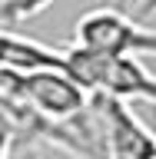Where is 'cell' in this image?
I'll use <instances>...</instances> for the list:
<instances>
[{
	"label": "cell",
	"mask_w": 156,
	"mask_h": 159,
	"mask_svg": "<svg viewBox=\"0 0 156 159\" xmlns=\"http://www.w3.org/2000/svg\"><path fill=\"white\" fill-rule=\"evenodd\" d=\"M77 43L100 53H116V57H143L156 53V30L136 23L120 7H97L77 20Z\"/></svg>",
	"instance_id": "cell-3"
},
{
	"label": "cell",
	"mask_w": 156,
	"mask_h": 159,
	"mask_svg": "<svg viewBox=\"0 0 156 159\" xmlns=\"http://www.w3.org/2000/svg\"><path fill=\"white\" fill-rule=\"evenodd\" d=\"M0 93L17 96L30 109H37L47 119H70L90 106V93L80 80H73L67 70H33V73H17L7 70L0 73Z\"/></svg>",
	"instance_id": "cell-2"
},
{
	"label": "cell",
	"mask_w": 156,
	"mask_h": 159,
	"mask_svg": "<svg viewBox=\"0 0 156 159\" xmlns=\"http://www.w3.org/2000/svg\"><path fill=\"white\" fill-rule=\"evenodd\" d=\"M153 10H156V0H143V3H139V17H149Z\"/></svg>",
	"instance_id": "cell-6"
},
{
	"label": "cell",
	"mask_w": 156,
	"mask_h": 159,
	"mask_svg": "<svg viewBox=\"0 0 156 159\" xmlns=\"http://www.w3.org/2000/svg\"><path fill=\"white\" fill-rule=\"evenodd\" d=\"M67 50V73L80 80L90 93L116 99H146L156 103V76L149 73L139 57H116V53H100L73 43Z\"/></svg>",
	"instance_id": "cell-1"
},
{
	"label": "cell",
	"mask_w": 156,
	"mask_h": 159,
	"mask_svg": "<svg viewBox=\"0 0 156 159\" xmlns=\"http://www.w3.org/2000/svg\"><path fill=\"white\" fill-rule=\"evenodd\" d=\"M3 66L17 73H33V70H67V50L47 47L33 37H20L13 30H3Z\"/></svg>",
	"instance_id": "cell-4"
},
{
	"label": "cell",
	"mask_w": 156,
	"mask_h": 159,
	"mask_svg": "<svg viewBox=\"0 0 156 159\" xmlns=\"http://www.w3.org/2000/svg\"><path fill=\"white\" fill-rule=\"evenodd\" d=\"M53 0H0V17H3V27H13L20 20H30L43 13Z\"/></svg>",
	"instance_id": "cell-5"
}]
</instances>
